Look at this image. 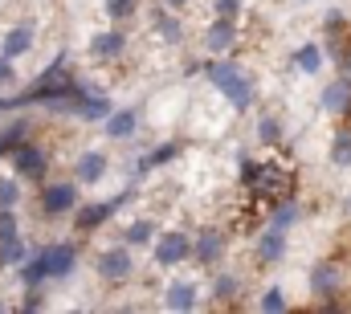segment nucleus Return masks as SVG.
Here are the masks:
<instances>
[{
    "label": "nucleus",
    "mask_w": 351,
    "mask_h": 314,
    "mask_svg": "<svg viewBox=\"0 0 351 314\" xmlns=\"http://www.w3.org/2000/svg\"><path fill=\"white\" fill-rule=\"evenodd\" d=\"M45 306V294H41V286H29V294L21 298V311H41Z\"/></svg>",
    "instance_id": "72a5a7b5"
},
{
    "label": "nucleus",
    "mask_w": 351,
    "mask_h": 314,
    "mask_svg": "<svg viewBox=\"0 0 351 314\" xmlns=\"http://www.w3.org/2000/svg\"><path fill=\"white\" fill-rule=\"evenodd\" d=\"M8 237H21V229H16V213H12V208H0V241H8Z\"/></svg>",
    "instance_id": "473e14b6"
},
{
    "label": "nucleus",
    "mask_w": 351,
    "mask_h": 314,
    "mask_svg": "<svg viewBox=\"0 0 351 314\" xmlns=\"http://www.w3.org/2000/svg\"><path fill=\"white\" fill-rule=\"evenodd\" d=\"M29 257H33V253H29V245H25L21 237H8V241H0V265H4V269H21Z\"/></svg>",
    "instance_id": "412c9836"
},
{
    "label": "nucleus",
    "mask_w": 351,
    "mask_h": 314,
    "mask_svg": "<svg viewBox=\"0 0 351 314\" xmlns=\"http://www.w3.org/2000/svg\"><path fill=\"white\" fill-rule=\"evenodd\" d=\"M12 82H16V66H12V58L0 53V90H8Z\"/></svg>",
    "instance_id": "f704fd0d"
},
{
    "label": "nucleus",
    "mask_w": 351,
    "mask_h": 314,
    "mask_svg": "<svg viewBox=\"0 0 351 314\" xmlns=\"http://www.w3.org/2000/svg\"><path fill=\"white\" fill-rule=\"evenodd\" d=\"M49 282V269H45V257L41 253H33L25 265H21V286L29 290V286H45Z\"/></svg>",
    "instance_id": "b1692460"
},
{
    "label": "nucleus",
    "mask_w": 351,
    "mask_h": 314,
    "mask_svg": "<svg viewBox=\"0 0 351 314\" xmlns=\"http://www.w3.org/2000/svg\"><path fill=\"white\" fill-rule=\"evenodd\" d=\"M45 167H49L45 147H37V143H29V139L12 152V171L25 176V180H45Z\"/></svg>",
    "instance_id": "0eeeda50"
},
{
    "label": "nucleus",
    "mask_w": 351,
    "mask_h": 314,
    "mask_svg": "<svg viewBox=\"0 0 351 314\" xmlns=\"http://www.w3.org/2000/svg\"><path fill=\"white\" fill-rule=\"evenodd\" d=\"M237 37H241L237 21H233V16H217V21L204 29V49H208V53H229V49L237 45Z\"/></svg>",
    "instance_id": "9d476101"
},
{
    "label": "nucleus",
    "mask_w": 351,
    "mask_h": 314,
    "mask_svg": "<svg viewBox=\"0 0 351 314\" xmlns=\"http://www.w3.org/2000/svg\"><path fill=\"white\" fill-rule=\"evenodd\" d=\"M41 257H45V269H49V278H70L74 274V265H78V249L70 245V241H53V245H45L41 249Z\"/></svg>",
    "instance_id": "1a4fd4ad"
},
{
    "label": "nucleus",
    "mask_w": 351,
    "mask_h": 314,
    "mask_svg": "<svg viewBox=\"0 0 351 314\" xmlns=\"http://www.w3.org/2000/svg\"><path fill=\"white\" fill-rule=\"evenodd\" d=\"M164 4H168V8H184V4H188V0H164Z\"/></svg>",
    "instance_id": "e433bc0d"
},
{
    "label": "nucleus",
    "mask_w": 351,
    "mask_h": 314,
    "mask_svg": "<svg viewBox=\"0 0 351 314\" xmlns=\"http://www.w3.org/2000/svg\"><path fill=\"white\" fill-rule=\"evenodd\" d=\"M0 311H4V302H0Z\"/></svg>",
    "instance_id": "4c0bfd02"
},
{
    "label": "nucleus",
    "mask_w": 351,
    "mask_h": 314,
    "mask_svg": "<svg viewBox=\"0 0 351 314\" xmlns=\"http://www.w3.org/2000/svg\"><path fill=\"white\" fill-rule=\"evenodd\" d=\"M306 282H311V294L315 298H335L343 290V269L335 261H315L311 274H306Z\"/></svg>",
    "instance_id": "423d86ee"
},
{
    "label": "nucleus",
    "mask_w": 351,
    "mask_h": 314,
    "mask_svg": "<svg viewBox=\"0 0 351 314\" xmlns=\"http://www.w3.org/2000/svg\"><path fill=\"white\" fill-rule=\"evenodd\" d=\"M237 294H241V278H237V274H217V282H213V298L233 302Z\"/></svg>",
    "instance_id": "bb28decb"
},
{
    "label": "nucleus",
    "mask_w": 351,
    "mask_h": 314,
    "mask_svg": "<svg viewBox=\"0 0 351 314\" xmlns=\"http://www.w3.org/2000/svg\"><path fill=\"white\" fill-rule=\"evenodd\" d=\"M102 8H106V16H110V21H127V16H135L139 0H106Z\"/></svg>",
    "instance_id": "c85d7f7f"
},
{
    "label": "nucleus",
    "mask_w": 351,
    "mask_h": 314,
    "mask_svg": "<svg viewBox=\"0 0 351 314\" xmlns=\"http://www.w3.org/2000/svg\"><path fill=\"white\" fill-rule=\"evenodd\" d=\"M331 163L335 167H351V127H339L331 139Z\"/></svg>",
    "instance_id": "a878e982"
},
{
    "label": "nucleus",
    "mask_w": 351,
    "mask_h": 314,
    "mask_svg": "<svg viewBox=\"0 0 351 314\" xmlns=\"http://www.w3.org/2000/svg\"><path fill=\"white\" fill-rule=\"evenodd\" d=\"M29 127H33L29 119H12V123H8V127L0 131V159L12 156V152H16V147H21V143L29 139Z\"/></svg>",
    "instance_id": "aec40b11"
},
{
    "label": "nucleus",
    "mask_w": 351,
    "mask_h": 314,
    "mask_svg": "<svg viewBox=\"0 0 351 314\" xmlns=\"http://www.w3.org/2000/svg\"><path fill=\"white\" fill-rule=\"evenodd\" d=\"M221 257H225V233L221 229H204V233L196 237V261L217 265Z\"/></svg>",
    "instance_id": "2eb2a0df"
},
{
    "label": "nucleus",
    "mask_w": 351,
    "mask_h": 314,
    "mask_svg": "<svg viewBox=\"0 0 351 314\" xmlns=\"http://www.w3.org/2000/svg\"><path fill=\"white\" fill-rule=\"evenodd\" d=\"M204 78L225 94V102H229L233 110H250V106H254V82L241 74L237 62H208V66H204Z\"/></svg>",
    "instance_id": "f03ea898"
},
{
    "label": "nucleus",
    "mask_w": 351,
    "mask_h": 314,
    "mask_svg": "<svg viewBox=\"0 0 351 314\" xmlns=\"http://www.w3.org/2000/svg\"><path fill=\"white\" fill-rule=\"evenodd\" d=\"M286 229H278V225H269L258 241H254V261L258 265H274V261H282L286 257Z\"/></svg>",
    "instance_id": "9b49d317"
},
{
    "label": "nucleus",
    "mask_w": 351,
    "mask_h": 314,
    "mask_svg": "<svg viewBox=\"0 0 351 314\" xmlns=\"http://www.w3.org/2000/svg\"><path fill=\"white\" fill-rule=\"evenodd\" d=\"M33 49V25H12L8 33H4V41H0V53L4 58H21V53H29Z\"/></svg>",
    "instance_id": "f3484780"
},
{
    "label": "nucleus",
    "mask_w": 351,
    "mask_h": 314,
    "mask_svg": "<svg viewBox=\"0 0 351 314\" xmlns=\"http://www.w3.org/2000/svg\"><path fill=\"white\" fill-rule=\"evenodd\" d=\"M127 53V33L123 29H102L94 41H90V58L94 62H119Z\"/></svg>",
    "instance_id": "f8f14e48"
},
{
    "label": "nucleus",
    "mask_w": 351,
    "mask_h": 314,
    "mask_svg": "<svg viewBox=\"0 0 351 314\" xmlns=\"http://www.w3.org/2000/svg\"><path fill=\"white\" fill-rule=\"evenodd\" d=\"M98 274L106 282H127L135 274V257L127 253V245H114V249H102L98 253Z\"/></svg>",
    "instance_id": "6e6552de"
},
{
    "label": "nucleus",
    "mask_w": 351,
    "mask_h": 314,
    "mask_svg": "<svg viewBox=\"0 0 351 314\" xmlns=\"http://www.w3.org/2000/svg\"><path fill=\"white\" fill-rule=\"evenodd\" d=\"M106 167H110V159L102 156V152H86V156L74 163V180L78 184H98L106 176Z\"/></svg>",
    "instance_id": "dca6fc26"
},
{
    "label": "nucleus",
    "mask_w": 351,
    "mask_h": 314,
    "mask_svg": "<svg viewBox=\"0 0 351 314\" xmlns=\"http://www.w3.org/2000/svg\"><path fill=\"white\" fill-rule=\"evenodd\" d=\"M213 8H217V16H241V0H213Z\"/></svg>",
    "instance_id": "c9c22d12"
},
{
    "label": "nucleus",
    "mask_w": 351,
    "mask_h": 314,
    "mask_svg": "<svg viewBox=\"0 0 351 314\" xmlns=\"http://www.w3.org/2000/svg\"><path fill=\"white\" fill-rule=\"evenodd\" d=\"M102 131H106V139H131L135 131H139V110H110L106 119H102Z\"/></svg>",
    "instance_id": "4468645a"
},
{
    "label": "nucleus",
    "mask_w": 351,
    "mask_h": 314,
    "mask_svg": "<svg viewBox=\"0 0 351 314\" xmlns=\"http://www.w3.org/2000/svg\"><path fill=\"white\" fill-rule=\"evenodd\" d=\"M127 200H131V188H127V192H119L114 200L78 204V208H74V229H78V233H94V229H102V225H106V221H110V217H114V213L127 204Z\"/></svg>",
    "instance_id": "7ed1b4c3"
},
{
    "label": "nucleus",
    "mask_w": 351,
    "mask_h": 314,
    "mask_svg": "<svg viewBox=\"0 0 351 314\" xmlns=\"http://www.w3.org/2000/svg\"><path fill=\"white\" fill-rule=\"evenodd\" d=\"M156 221H147V217H143V221H131V229H127V245H152V241H156Z\"/></svg>",
    "instance_id": "cd10ccee"
},
{
    "label": "nucleus",
    "mask_w": 351,
    "mask_h": 314,
    "mask_svg": "<svg viewBox=\"0 0 351 314\" xmlns=\"http://www.w3.org/2000/svg\"><path fill=\"white\" fill-rule=\"evenodd\" d=\"M258 139H262V143H278V139H282V123H278L274 114H265L262 123H258Z\"/></svg>",
    "instance_id": "c756f323"
},
{
    "label": "nucleus",
    "mask_w": 351,
    "mask_h": 314,
    "mask_svg": "<svg viewBox=\"0 0 351 314\" xmlns=\"http://www.w3.org/2000/svg\"><path fill=\"white\" fill-rule=\"evenodd\" d=\"M323 110H327V114H335V119H348V114H351V78H348V74L323 86Z\"/></svg>",
    "instance_id": "ddd939ff"
},
{
    "label": "nucleus",
    "mask_w": 351,
    "mask_h": 314,
    "mask_svg": "<svg viewBox=\"0 0 351 314\" xmlns=\"http://www.w3.org/2000/svg\"><path fill=\"white\" fill-rule=\"evenodd\" d=\"M298 217H302V204H298V200H290V196H282V200H274L269 225H278V229H290Z\"/></svg>",
    "instance_id": "4be33fe9"
},
{
    "label": "nucleus",
    "mask_w": 351,
    "mask_h": 314,
    "mask_svg": "<svg viewBox=\"0 0 351 314\" xmlns=\"http://www.w3.org/2000/svg\"><path fill=\"white\" fill-rule=\"evenodd\" d=\"M290 62H294V70H298V74H319V70H323V45L306 41V45H298V49H294V58H290Z\"/></svg>",
    "instance_id": "6ab92c4d"
},
{
    "label": "nucleus",
    "mask_w": 351,
    "mask_h": 314,
    "mask_svg": "<svg viewBox=\"0 0 351 314\" xmlns=\"http://www.w3.org/2000/svg\"><path fill=\"white\" fill-rule=\"evenodd\" d=\"M21 200V184L16 180H0V208H16Z\"/></svg>",
    "instance_id": "2f4dec72"
},
{
    "label": "nucleus",
    "mask_w": 351,
    "mask_h": 314,
    "mask_svg": "<svg viewBox=\"0 0 351 314\" xmlns=\"http://www.w3.org/2000/svg\"><path fill=\"white\" fill-rule=\"evenodd\" d=\"M262 311H286V294H282V286H265L262 302H258Z\"/></svg>",
    "instance_id": "7c9ffc66"
},
{
    "label": "nucleus",
    "mask_w": 351,
    "mask_h": 314,
    "mask_svg": "<svg viewBox=\"0 0 351 314\" xmlns=\"http://www.w3.org/2000/svg\"><path fill=\"white\" fill-rule=\"evenodd\" d=\"M78 90H82V82L74 78L70 62H66V58H53V62L45 66V74H37V82H33L29 90H21V94H12V98H0V110H21V106H33V102L53 106V102L74 98Z\"/></svg>",
    "instance_id": "f257e3e1"
},
{
    "label": "nucleus",
    "mask_w": 351,
    "mask_h": 314,
    "mask_svg": "<svg viewBox=\"0 0 351 314\" xmlns=\"http://www.w3.org/2000/svg\"><path fill=\"white\" fill-rule=\"evenodd\" d=\"M41 217H66L78 208V180H62V184H49L37 200Z\"/></svg>",
    "instance_id": "39448f33"
},
{
    "label": "nucleus",
    "mask_w": 351,
    "mask_h": 314,
    "mask_svg": "<svg viewBox=\"0 0 351 314\" xmlns=\"http://www.w3.org/2000/svg\"><path fill=\"white\" fill-rule=\"evenodd\" d=\"M180 156V143L168 139V143H160L156 152H147V156H139V171H152V167H164V163H172Z\"/></svg>",
    "instance_id": "393cba45"
},
{
    "label": "nucleus",
    "mask_w": 351,
    "mask_h": 314,
    "mask_svg": "<svg viewBox=\"0 0 351 314\" xmlns=\"http://www.w3.org/2000/svg\"><path fill=\"white\" fill-rule=\"evenodd\" d=\"M156 29H160V37H164L168 45L184 41V25L172 16V8H168V4H160V8H156Z\"/></svg>",
    "instance_id": "5701e85b"
},
{
    "label": "nucleus",
    "mask_w": 351,
    "mask_h": 314,
    "mask_svg": "<svg viewBox=\"0 0 351 314\" xmlns=\"http://www.w3.org/2000/svg\"><path fill=\"white\" fill-rule=\"evenodd\" d=\"M152 257H156V265H180V261H188V257H196V241L188 233H160L152 241Z\"/></svg>",
    "instance_id": "20e7f679"
},
{
    "label": "nucleus",
    "mask_w": 351,
    "mask_h": 314,
    "mask_svg": "<svg viewBox=\"0 0 351 314\" xmlns=\"http://www.w3.org/2000/svg\"><path fill=\"white\" fill-rule=\"evenodd\" d=\"M196 302H200V294H196L192 282H172L168 294H164V306L168 311H196Z\"/></svg>",
    "instance_id": "a211bd4d"
}]
</instances>
